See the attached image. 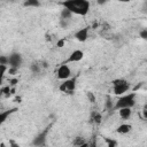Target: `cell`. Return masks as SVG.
Returning a JSON list of instances; mask_svg holds the SVG:
<instances>
[{
  "label": "cell",
  "instance_id": "cell-1",
  "mask_svg": "<svg viewBox=\"0 0 147 147\" xmlns=\"http://www.w3.org/2000/svg\"><path fill=\"white\" fill-rule=\"evenodd\" d=\"M62 6L72 14L80 16H85L90 10V1L87 0H67L62 2Z\"/></svg>",
  "mask_w": 147,
  "mask_h": 147
},
{
  "label": "cell",
  "instance_id": "cell-2",
  "mask_svg": "<svg viewBox=\"0 0 147 147\" xmlns=\"http://www.w3.org/2000/svg\"><path fill=\"white\" fill-rule=\"evenodd\" d=\"M136 105V93L131 92L129 94L122 95L114 105L115 110H119L122 108H132Z\"/></svg>",
  "mask_w": 147,
  "mask_h": 147
},
{
  "label": "cell",
  "instance_id": "cell-3",
  "mask_svg": "<svg viewBox=\"0 0 147 147\" xmlns=\"http://www.w3.org/2000/svg\"><path fill=\"white\" fill-rule=\"evenodd\" d=\"M130 90V84L123 79V78H117L113 80V91L115 95H123Z\"/></svg>",
  "mask_w": 147,
  "mask_h": 147
},
{
  "label": "cell",
  "instance_id": "cell-4",
  "mask_svg": "<svg viewBox=\"0 0 147 147\" xmlns=\"http://www.w3.org/2000/svg\"><path fill=\"white\" fill-rule=\"evenodd\" d=\"M76 88V79L75 78H69L67 80H63L61 85L59 86V90L63 93H72Z\"/></svg>",
  "mask_w": 147,
  "mask_h": 147
},
{
  "label": "cell",
  "instance_id": "cell-5",
  "mask_svg": "<svg viewBox=\"0 0 147 147\" xmlns=\"http://www.w3.org/2000/svg\"><path fill=\"white\" fill-rule=\"evenodd\" d=\"M47 133H48V129H45L44 131H41L40 133H38V134L33 138L32 145H33L34 147H45Z\"/></svg>",
  "mask_w": 147,
  "mask_h": 147
},
{
  "label": "cell",
  "instance_id": "cell-6",
  "mask_svg": "<svg viewBox=\"0 0 147 147\" xmlns=\"http://www.w3.org/2000/svg\"><path fill=\"white\" fill-rule=\"evenodd\" d=\"M57 78L59 79H62V80H67L69 79L70 75H71V70L70 68L68 67V64H64V63H61V65L57 68Z\"/></svg>",
  "mask_w": 147,
  "mask_h": 147
},
{
  "label": "cell",
  "instance_id": "cell-7",
  "mask_svg": "<svg viewBox=\"0 0 147 147\" xmlns=\"http://www.w3.org/2000/svg\"><path fill=\"white\" fill-rule=\"evenodd\" d=\"M8 57H9V65H8L9 68H16V69H18L21 67V64H22V55L20 53L13 52Z\"/></svg>",
  "mask_w": 147,
  "mask_h": 147
},
{
  "label": "cell",
  "instance_id": "cell-8",
  "mask_svg": "<svg viewBox=\"0 0 147 147\" xmlns=\"http://www.w3.org/2000/svg\"><path fill=\"white\" fill-rule=\"evenodd\" d=\"M83 57H84V53H83V51H80V49H76V51L71 52V54L69 55V57H68L64 62H62V63L67 64V63H69V62H79Z\"/></svg>",
  "mask_w": 147,
  "mask_h": 147
},
{
  "label": "cell",
  "instance_id": "cell-9",
  "mask_svg": "<svg viewBox=\"0 0 147 147\" xmlns=\"http://www.w3.org/2000/svg\"><path fill=\"white\" fill-rule=\"evenodd\" d=\"M75 38H76L78 41H80V42L85 41V40L88 38V26L83 28V29H79V30L75 33Z\"/></svg>",
  "mask_w": 147,
  "mask_h": 147
},
{
  "label": "cell",
  "instance_id": "cell-10",
  "mask_svg": "<svg viewBox=\"0 0 147 147\" xmlns=\"http://www.w3.org/2000/svg\"><path fill=\"white\" fill-rule=\"evenodd\" d=\"M16 110H17V108H11V109H9V110H3V111L0 114V124H3V123L6 122V119H7V117L10 116L11 114H14Z\"/></svg>",
  "mask_w": 147,
  "mask_h": 147
},
{
  "label": "cell",
  "instance_id": "cell-11",
  "mask_svg": "<svg viewBox=\"0 0 147 147\" xmlns=\"http://www.w3.org/2000/svg\"><path fill=\"white\" fill-rule=\"evenodd\" d=\"M131 129H132V126L130 124H121L116 129V132L117 133H121V134H126V133H129L131 131Z\"/></svg>",
  "mask_w": 147,
  "mask_h": 147
},
{
  "label": "cell",
  "instance_id": "cell-12",
  "mask_svg": "<svg viewBox=\"0 0 147 147\" xmlns=\"http://www.w3.org/2000/svg\"><path fill=\"white\" fill-rule=\"evenodd\" d=\"M118 113H119V117H121V118L127 119V118L131 117L132 110H131V108H122V109L118 110Z\"/></svg>",
  "mask_w": 147,
  "mask_h": 147
},
{
  "label": "cell",
  "instance_id": "cell-13",
  "mask_svg": "<svg viewBox=\"0 0 147 147\" xmlns=\"http://www.w3.org/2000/svg\"><path fill=\"white\" fill-rule=\"evenodd\" d=\"M72 15H74V14H72L70 10H68V9L63 8V9H62V11H61V20L68 21V20H70V18H71V16H72Z\"/></svg>",
  "mask_w": 147,
  "mask_h": 147
},
{
  "label": "cell",
  "instance_id": "cell-14",
  "mask_svg": "<svg viewBox=\"0 0 147 147\" xmlns=\"http://www.w3.org/2000/svg\"><path fill=\"white\" fill-rule=\"evenodd\" d=\"M23 6L24 7H39L40 2L37 0H28V1H24Z\"/></svg>",
  "mask_w": 147,
  "mask_h": 147
},
{
  "label": "cell",
  "instance_id": "cell-15",
  "mask_svg": "<svg viewBox=\"0 0 147 147\" xmlns=\"http://www.w3.org/2000/svg\"><path fill=\"white\" fill-rule=\"evenodd\" d=\"M0 65H9V57L6 55L0 56Z\"/></svg>",
  "mask_w": 147,
  "mask_h": 147
},
{
  "label": "cell",
  "instance_id": "cell-16",
  "mask_svg": "<svg viewBox=\"0 0 147 147\" xmlns=\"http://www.w3.org/2000/svg\"><path fill=\"white\" fill-rule=\"evenodd\" d=\"M106 144H107V147H117V141L114 140V139H109V138H106Z\"/></svg>",
  "mask_w": 147,
  "mask_h": 147
},
{
  "label": "cell",
  "instance_id": "cell-17",
  "mask_svg": "<svg viewBox=\"0 0 147 147\" xmlns=\"http://www.w3.org/2000/svg\"><path fill=\"white\" fill-rule=\"evenodd\" d=\"M30 69H31V71H32L33 74H38V72L40 71V67H39V64L36 63V62L30 65Z\"/></svg>",
  "mask_w": 147,
  "mask_h": 147
},
{
  "label": "cell",
  "instance_id": "cell-18",
  "mask_svg": "<svg viewBox=\"0 0 147 147\" xmlns=\"http://www.w3.org/2000/svg\"><path fill=\"white\" fill-rule=\"evenodd\" d=\"M86 95H87V99H88V101L90 102H92V103H94L95 101H96V98H95V95H94V93H92V92H86Z\"/></svg>",
  "mask_w": 147,
  "mask_h": 147
},
{
  "label": "cell",
  "instance_id": "cell-19",
  "mask_svg": "<svg viewBox=\"0 0 147 147\" xmlns=\"http://www.w3.org/2000/svg\"><path fill=\"white\" fill-rule=\"evenodd\" d=\"M9 92H10V86H9V85L1 88V93H2L3 95H6V96H9V94H10Z\"/></svg>",
  "mask_w": 147,
  "mask_h": 147
},
{
  "label": "cell",
  "instance_id": "cell-20",
  "mask_svg": "<svg viewBox=\"0 0 147 147\" xmlns=\"http://www.w3.org/2000/svg\"><path fill=\"white\" fill-rule=\"evenodd\" d=\"M139 37L142 39H147V29H144L139 32Z\"/></svg>",
  "mask_w": 147,
  "mask_h": 147
},
{
  "label": "cell",
  "instance_id": "cell-21",
  "mask_svg": "<svg viewBox=\"0 0 147 147\" xmlns=\"http://www.w3.org/2000/svg\"><path fill=\"white\" fill-rule=\"evenodd\" d=\"M92 119H93L94 122L99 123V122H100V119H101V116H100L98 113H94V114H93V116H92Z\"/></svg>",
  "mask_w": 147,
  "mask_h": 147
},
{
  "label": "cell",
  "instance_id": "cell-22",
  "mask_svg": "<svg viewBox=\"0 0 147 147\" xmlns=\"http://www.w3.org/2000/svg\"><path fill=\"white\" fill-rule=\"evenodd\" d=\"M74 144L76 145V146H79V145H83L84 144V139H82L80 137H77V139L74 141Z\"/></svg>",
  "mask_w": 147,
  "mask_h": 147
},
{
  "label": "cell",
  "instance_id": "cell-23",
  "mask_svg": "<svg viewBox=\"0 0 147 147\" xmlns=\"http://www.w3.org/2000/svg\"><path fill=\"white\" fill-rule=\"evenodd\" d=\"M9 147H20V145H18L15 140L10 139V140H9Z\"/></svg>",
  "mask_w": 147,
  "mask_h": 147
},
{
  "label": "cell",
  "instance_id": "cell-24",
  "mask_svg": "<svg viewBox=\"0 0 147 147\" xmlns=\"http://www.w3.org/2000/svg\"><path fill=\"white\" fill-rule=\"evenodd\" d=\"M1 67V78L5 76V74H6V71H8V69H7V65H0Z\"/></svg>",
  "mask_w": 147,
  "mask_h": 147
},
{
  "label": "cell",
  "instance_id": "cell-25",
  "mask_svg": "<svg viewBox=\"0 0 147 147\" xmlns=\"http://www.w3.org/2000/svg\"><path fill=\"white\" fill-rule=\"evenodd\" d=\"M17 70H18V69H16V68H9V67H8V74H9V75H15V74L17 72Z\"/></svg>",
  "mask_w": 147,
  "mask_h": 147
},
{
  "label": "cell",
  "instance_id": "cell-26",
  "mask_svg": "<svg viewBox=\"0 0 147 147\" xmlns=\"http://www.w3.org/2000/svg\"><path fill=\"white\" fill-rule=\"evenodd\" d=\"M64 42H65V40H64V39H60V40L57 41L56 46H57V47H63V46H64Z\"/></svg>",
  "mask_w": 147,
  "mask_h": 147
},
{
  "label": "cell",
  "instance_id": "cell-27",
  "mask_svg": "<svg viewBox=\"0 0 147 147\" xmlns=\"http://www.w3.org/2000/svg\"><path fill=\"white\" fill-rule=\"evenodd\" d=\"M142 116L145 117V118H147V105L144 107V109H142Z\"/></svg>",
  "mask_w": 147,
  "mask_h": 147
},
{
  "label": "cell",
  "instance_id": "cell-28",
  "mask_svg": "<svg viewBox=\"0 0 147 147\" xmlns=\"http://www.w3.org/2000/svg\"><path fill=\"white\" fill-rule=\"evenodd\" d=\"M77 147H91L88 144H86V142H84L83 145H79V146H77Z\"/></svg>",
  "mask_w": 147,
  "mask_h": 147
},
{
  "label": "cell",
  "instance_id": "cell-29",
  "mask_svg": "<svg viewBox=\"0 0 147 147\" xmlns=\"http://www.w3.org/2000/svg\"><path fill=\"white\" fill-rule=\"evenodd\" d=\"M16 83H17V79H11L10 80V85H15Z\"/></svg>",
  "mask_w": 147,
  "mask_h": 147
},
{
  "label": "cell",
  "instance_id": "cell-30",
  "mask_svg": "<svg viewBox=\"0 0 147 147\" xmlns=\"http://www.w3.org/2000/svg\"><path fill=\"white\" fill-rule=\"evenodd\" d=\"M98 3L99 5H103V3H106V1H98Z\"/></svg>",
  "mask_w": 147,
  "mask_h": 147
},
{
  "label": "cell",
  "instance_id": "cell-31",
  "mask_svg": "<svg viewBox=\"0 0 147 147\" xmlns=\"http://www.w3.org/2000/svg\"><path fill=\"white\" fill-rule=\"evenodd\" d=\"M145 6H147V1H146V2H145Z\"/></svg>",
  "mask_w": 147,
  "mask_h": 147
},
{
  "label": "cell",
  "instance_id": "cell-32",
  "mask_svg": "<svg viewBox=\"0 0 147 147\" xmlns=\"http://www.w3.org/2000/svg\"><path fill=\"white\" fill-rule=\"evenodd\" d=\"M45 147H47V146H45Z\"/></svg>",
  "mask_w": 147,
  "mask_h": 147
}]
</instances>
